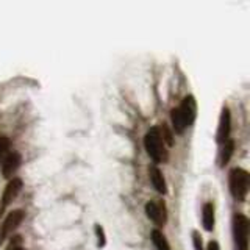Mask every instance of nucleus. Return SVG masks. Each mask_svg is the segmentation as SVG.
<instances>
[{"mask_svg":"<svg viewBox=\"0 0 250 250\" xmlns=\"http://www.w3.org/2000/svg\"><path fill=\"white\" fill-rule=\"evenodd\" d=\"M202 222L207 231L214 230V205L211 202H207L202 208Z\"/></svg>","mask_w":250,"mask_h":250,"instance_id":"11","label":"nucleus"},{"mask_svg":"<svg viewBox=\"0 0 250 250\" xmlns=\"http://www.w3.org/2000/svg\"><path fill=\"white\" fill-rule=\"evenodd\" d=\"M192 244H194V250H203V244H202V236L199 231H192Z\"/></svg>","mask_w":250,"mask_h":250,"instance_id":"16","label":"nucleus"},{"mask_svg":"<svg viewBox=\"0 0 250 250\" xmlns=\"http://www.w3.org/2000/svg\"><path fill=\"white\" fill-rule=\"evenodd\" d=\"M177 111H178L180 119H182V122H183V127L185 128L191 127L195 121V116H197V105H195L194 97L192 96L185 97L182 105L177 108Z\"/></svg>","mask_w":250,"mask_h":250,"instance_id":"5","label":"nucleus"},{"mask_svg":"<svg viewBox=\"0 0 250 250\" xmlns=\"http://www.w3.org/2000/svg\"><path fill=\"white\" fill-rule=\"evenodd\" d=\"M148 175H150V182H152V185H153V188L156 191H158L160 194H166L167 192L166 180H164L163 172L158 167L152 166L150 169H148Z\"/></svg>","mask_w":250,"mask_h":250,"instance_id":"10","label":"nucleus"},{"mask_svg":"<svg viewBox=\"0 0 250 250\" xmlns=\"http://www.w3.org/2000/svg\"><path fill=\"white\" fill-rule=\"evenodd\" d=\"M146 214L158 227H164V224H166V221H167L166 205H164L163 202H156V200L147 202L146 203Z\"/></svg>","mask_w":250,"mask_h":250,"instance_id":"6","label":"nucleus"},{"mask_svg":"<svg viewBox=\"0 0 250 250\" xmlns=\"http://www.w3.org/2000/svg\"><path fill=\"white\" fill-rule=\"evenodd\" d=\"M8 150H10V139L0 133V163H2L3 158L8 155Z\"/></svg>","mask_w":250,"mask_h":250,"instance_id":"14","label":"nucleus"},{"mask_svg":"<svg viewBox=\"0 0 250 250\" xmlns=\"http://www.w3.org/2000/svg\"><path fill=\"white\" fill-rule=\"evenodd\" d=\"M163 135H161V138H163V141L164 143H167V146H174V139H172V133L169 131V128H167V125L166 124H163Z\"/></svg>","mask_w":250,"mask_h":250,"instance_id":"15","label":"nucleus"},{"mask_svg":"<svg viewBox=\"0 0 250 250\" xmlns=\"http://www.w3.org/2000/svg\"><path fill=\"white\" fill-rule=\"evenodd\" d=\"M150 236H152V242H153V246L156 247V250H170V246H169L166 236L163 234V231L153 230Z\"/></svg>","mask_w":250,"mask_h":250,"instance_id":"12","label":"nucleus"},{"mask_svg":"<svg viewBox=\"0 0 250 250\" xmlns=\"http://www.w3.org/2000/svg\"><path fill=\"white\" fill-rule=\"evenodd\" d=\"M22 158L18 152H10L2 161V175L3 178H13L16 170L21 167Z\"/></svg>","mask_w":250,"mask_h":250,"instance_id":"9","label":"nucleus"},{"mask_svg":"<svg viewBox=\"0 0 250 250\" xmlns=\"http://www.w3.org/2000/svg\"><path fill=\"white\" fill-rule=\"evenodd\" d=\"M222 150H221V166L224 167L225 164H229L230 158H231V155L234 152V143H233V139H229L227 143L222 144Z\"/></svg>","mask_w":250,"mask_h":250,"instance_id":"13","label":"nucleus"},{"mask_svg":"<svg viewBox=\"0 0 250 250\" xmlns=\"http://www.w3.org/2000/svg\"><path fill=\"white\" fill-rule=\"evenodd\" d=\"M23 217H25V213H23L22 209H14L6 216L2 227H0V244H2L10 234H13V231L22 224Z\"/></svg>","mask_w":250,"mask_h":250,"instance_id":"4","label":"nucleus"},{"mask_svg":"<svg viewBox=\"0 0 250 250\" xmlns=\"http://www.w3.org/2000/svg\"><path fill=\"white\" fill-rule=\"evenodd\" d=\"M96 233L99 236V247H104L105 246V233H104V229H102L100 225H96Z\"/></svg>","mask_w":250,"mask_h":250,"instance_id":"17","label":"nucleus"},{"mask_svg":"<svg viewBox=\"0 0 250 250\" xmlns=\"http://www.w3.org/2000/svg\"><path fill=\"white\" fill-rule=\"evenodd\" d=\"M207 250H221V247H219L217 241H209L208 242V249Z\"/></svg>","mask_w":250,"mask_h":250,"instance_id":"19","label":"nucleus"},{"mask_svg":"<svg viewBox=\"0 0 250 250\" xmlns=\"http://www.w3.org/2000/svg\"><path fill=\"white\" fill-rule=\"evenodd\" d=\"M249 219L247 216L236 213L233 216V238L234 250H249Z\"/></svg>","mask_w":250,"mask_h":250,"instance_id":"3","label":"nucleus"},{"mask_svg":"<svg viewBox=\"0 0 250 250\" xmlns=\"http://www.w3.org/2000/svg\"><path fill=\"white\" fill-rule=\"evenodd\" d=\"M22 189V180L18 177H13L10 182H8L5 191L2 194V202H0V214L3 213V209L10 205V203L18 197V194Z\"/></svg>","mask_w":250,"mask_h":250,"instance_id":"7","label":"nucleus"},{"mask_svg":"<svg viewBox=\"0 0 250 250\" xmlns=\"http://www.w3.org/2000/svg\"><path fill=\"white\" fill-rule=\"evenodd\" d=\"M229 185L233 199L236 202H244L249 194V172L241 167L231 169L229 177Z\"/></svg>","mask_w":250,"mask_h":250,"instance_id":"2","label":"nucleus"},{"mask_svg":"<svg viewBox=\"0 0 250 250\" xmlns=\"http://www.w3.org/2000/svg\"><path fill=\"white\" fill-rule=\"evenodd\" d=\"M144 147L148 156H150L155 163H163L167 160V150H166V147H164V141L161 138L160 128L153 127L146 133Z\"/></svg>","mask_w":250,"mask_h":250,"instance_id":"1","label":"nucleus"},{"mask_svg":"<svg viewBox=\"0 0 250 250\" xmlns=\"http://www.w3.org/2000/svg\"><path fill=\"white\" fill-rule=\"evenodd\" d=\"M14 238H16V241L11 242V246H10V249H8V250H25L21 246V236H14Z\"/></svg>","mask_w":250,"mask_h":250,"instance_id":"18","label":"nucleus"},{"mask_svg":"<svg viewBox=\"0 0 250 250\" xmlns=\"http://www.w3.org/2000/svg\"><path fill=\"white\" fill-rule=\"evenodd\" d=\"M230 130H231V116L230 109L224 106L221 119H219V128H217V143L224 144L230 139Z\"/></svg>","mask_w":250,"mask_h":250,"instance_id":"8","label":"nucleus"}]
</instances>
